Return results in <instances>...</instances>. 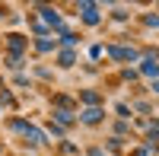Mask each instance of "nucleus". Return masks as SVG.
Instances as JSON below:
<instances>
[{
    "label": "nucleus",
    "instance_id": "f257e3e1",
    "mask_svg": "<svg viewBox=\"0 0 159 156\" xmlns=\"http://www.w3.org/2000/svg\"><path fill=\"white\" fill-rule=\"evenodd\" d=\"M108 54L118 57V61H134V57H137V51H134V48H108Z\"/></svg>",
    "mask_w": 159,
    "mask_h": 156
},
{
    "label": "nucleus",
    "instance_id": "f03ea898",
    "mask_svg": "<svg viewBox=\"0 0 159 156\" xmlns=\"http://www.w3.org/2000/svg\"><path fill=\"white\" fill-rule=\"evenodd\" d=\"M80 13H83L86 22H99V13H96V7H92V3H80Z\"/></svg>",
    "mask_w": 159,
    "mask_h": 156
},
{
    "label": "nucleus",
    "instance_id": "7ed1b4c3",
    "mask_svg": "<svg viewBox=\"0 0 159 156\" xmlns=\"http://www.w3.org/2000/svg\"><path fill=\"white\" fill-rule=\"evenodd\" d=\"M99 118H102V112H99V108H86V112H83V121H86V124H96Z\"/></svg>",
    "mask_w": 159,
    "mask_h": 156
},
{
    "label": "nucleus",
    "instance_id": "20e7f679",
    "mask_svg": "<svg viewBox=\"0 0 159 156\" xmlns=\"http://www.w3.org/2000/svg\"><path fill=\"white\" fill-rule=\"evenodd\" d=\"M143 73H147V76H159V64L156 61H143V67H140Z\"/></svg>",
    "mask_w": 159,
    "mask_h": 156
},
{
    "label": "nucleus",
    "instance_id": "39448f33",
    "mask_svg": "<svg viewBox=\"0 0 159 156\" xmlns=\"http://www.w3.org/2000/svg\"><path fill=\"white\" fill-rule=\"evenodd\" d=\"M42 16H45V22H51V25H61V16H57L54 10H48V7H45V10H42Z\"/></svg>",
    "mask_w": 159,
    "mask_h": 156
},
{
    "label": "nucleus",
    "instance_id": "423d86ee",
    "mask_svg": "<svg viewBox=\"0 0 159 156\" xmlns=\"http://www.w3.org/2000/svg\"><path fill=\"white\" fill-rule=\"evenodd\" d=\"M22 45H25V42H22L19 35H10V48H13V51H22Z\"/></svg>",
    "mask_w": 159,
    "mask_h": 156
},
{
    "label": "nucleus",
    "instance_id": "0eeeda50",
    "mask_svg": "<svg viewBox=\"0 0 159 156\" xmlns=\"http://www.w3.org/2000/svg\"><path fill=\"white\" fill-rule=\"evenodd\" d=\"M54 115H57V121H64V124H70V121H73V118H70V112H64V108L54 112Z\"/></svg>",
    "mask_w": 159,
    "mask_h": 156
},
{
    "label": "nucleus",
    "instance_id": "6e6552de",
    "mask_svg": "<svg viewBox=\"0 0 159 156\" xmlns=\"http://www.w3.org/2000/svg\"><path fill=\"white\" fill-rule=\"evenodd\" d=\"M61 64H64V67H70V64H73V54H70V51H64V54H61Z\"/></svg>",
    "mask_w": 159,
    "mask_h": 156
},
{
    "label": "nucleus",
    "instance_id": "1a4fd4ad",
    "mask_svg": "<svg viewBox=\"0 0 159 156\" xmlns=\"http://www.w3.org/2000/svg\"><path fill=\"white\" fill-rule=\"evenodd\" d=\"M61 42H64V45H73V42H76V35H73V32H64V35H61Z\"/></svg>",
    "mask_w": 159,
    "mask_h": 156
},
{
    "label": "nucleus",
    "instance_id": "9d476101",
    "mask_svg": "<svg viewBox=\"0 0 159 156\" xmlns=\"http://www.w3.org/2000/svg\"><path fill=\"white\" fill-rule=\"evenodd\" d=\"M156 93H159V83H156Z\"/></svg>",
    "mask_w": 159,
    "mask_h": 156
},
{
    "label": "nucleus",
    "instance_id": "9b49d317",
    "mask_svg": "<svg viewBox=\"0 0 159 156\" xmlns=\"http://www.w3.org/2000/svg\"><path fill=\"white\" fill-rule=\"evenodd\" d=\"M0 16H3V10H0Z\"/></svg>",
    "mask_w": 159,
    "mask_h": 156
}]
</instances>
